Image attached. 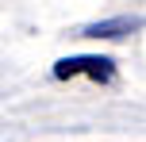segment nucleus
Segmentation results:
<instances>
[{
	"mask_svg": "<svg viewBox=\"0 0 146 142\" xmlns=\"http://www.w3.org/2000/svg\"><path fill=\"white\" fill-rule=\"evenodd\" d=\"M54 77L69 81V77H92V81H115V61L111 58H96V54H81V58H62L54 61Z\"/></svg>",
	"mask_w": 146,
	"mask_h": 142,
	"instance_id": "f257e3e1",
	"label": "nucleus"
},
{
	"mask_svg": "<svg viewBox=\"0 0 146 142\" xmlns=\"http://www.w3.org/2000/svg\"><path fill=\"white\" fill-rule=\"evenodd\" d=\"M142 19H135V15H119V19H104V23H88L81 35L85 38H123L131 35V31H139Z\"/></svg>",
	"mask_w": 146,
	"mask_h": 142,
	"instance_id": "f03ea898",
	"label": "nucleus"
}]
</instances>
